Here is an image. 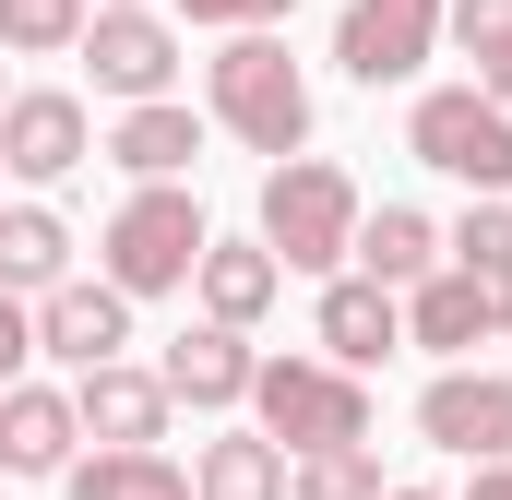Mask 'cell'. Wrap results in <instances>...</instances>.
I'll use <instances>...</instances> for the list:
<instances>
[{
	"label": "cell",
	"instance_id": "1",
	"mask_svg": "<svg viewBox=\"0 0 512 500\" xmlns=\"http://www.w3.org/2000/svg\"><path fill=\"white\" fill-rule=\"evenodd\" d=\"M358 179L334 167V155H274V179H262V250L286 262V274H334L346 250H358Z\"/></svg>",
	"mask_w": 512,
	"mask_h": 500
},
{
	"label": "cell",
	"instance_id": "2",
	"mask_svg": "<svg viewBox=\"0 0 512 500\" xmlns=\"http://www.w3.org/2000/svg\"><path fill=\"white\" fill-rule=\"evenodd\" d=\"M203 96H215V120L239 131L251 155H298V143H310V84H298V60H286L262 24H239V36L203 60Z\"/></svg>",
	"mask_w": 512,
	"mask_h": 500
},
{
	"label": "cell",
	"instance_id": "3",
	"mask_svg": "<svg viewBox=\"0 0 512 500\" xmlns=\"http://www.w3.org/2000/svg\"><path fill=\"white\" fill-rule=\"evenodd\" d=\"M251 417H262V441H286V453L370 441V381L346 370V358H262L251 370Z\"/></svg>",
	"mask_w": 512,
	"mask_h": 500
},
{
	"label": "cell",
	"instance_id": "4",
	"mask_svg": "<svg viewBox=\"0 0 512 500\" xmlns=\"http://www.w3.org/2000/svg\"><path fill=\"white\" fill-rule=\"evenodd\" d=\"M203 203L179 191V179H143L120 215H108V286L120 298H155V286H191V262H203Z\"/></svg>",
	"mask_w": 512,
	"mask_h": 500
},
{
	"label": "cell",
	"instance_id": "5",
	"mask_svg": "<svg viewBox=\"0 0 512 500\" xmlns=\"http://www.w3.org/2000/svg\"><path fill=\"white\" fill-rule=\"evenodd\" d=\"M405 155L441 167V179H465V191H512V108L489 84H441V96H417Z\"/></svg>",
	"mask_w": 512,
	"mask_h": 500
},
{
	"label": "cell",
	"instance_id": "6",
	"mask_svg": "<svg viewBox=\"0 0 512 500\" xmlns=\"http://www.w3.org/2000/svg\"><path fill=\"white\" fill-rule=\"evenodd\" d=\"M72 48H84V60H96V84H108V96H131V108H143V96H167V84H179V36H167V24H155V12H143V0H96V12H84V36H72Z\"/></svg>",
	"mask_w": 512,
	"mask_h": 500
},
{
	"label": "cell",
	"instance_id": "7",
	"mask_svg": "<svg viewBox=\"0 0 512 500\" xmlns=\"http://www.w3.org/2000/svg\"><path fill=\"white\" fill-rule=\"evenodd\" d=\"M429 48H441V0H346V24H334V60L358 84H405Z\"/></svg>",
	"mask_w": 512,
	"mask_h": 500
},
{
	"label": "cell",
	"instance_id": "8",
	"mask_svg": "<svg viewBox=\"0 0 512 500\" xmlns=\"http://www.w3.org/2000/svg\"><path fill=\"white\" fill-rule=\"evenodd\" d=\"M417 429H429L441 453H465V465H501L512 453V381L501 370H441L417 393Z\"/></svg>",
	"mask_w": 512,
	"mask_h": 500
},
{
	"label": "cell",
	"instance_id": "9",
	"mask_svg": "<svg viewBox=\"0 0 512 500\" xmlns=\"http://www.w3.org/2000/svg\"><path fill=\"white\" fill-rule=\"evenodd\" d=\"M84 155H96L84 96H60V84H36V96H0V167H12V179H72Z\"/></svg>",
	"mask_w": 512,
	"mask_h": 500
},
{
	"label": "cell",
	"instance_id": "10",
	"mask_svg": "<svg viewBox=\"0 0 512 500\" xmlns=\"http://www.w3.org/2000/svg\"><path fill=\"white\" fill-rule=\"evenodd\" d=\"M36 346H48L60 370L120 358V346H131V298H120V286H72V274H60V286L36 298Z\"/></svg>",
	"mask_w": 512,
	"mask_h": 500
},
{
	"label": "cell",
	"instance_id": "11",
	"mask_svg": "<svg viewBox=\"0 0 512 500\" xmlns=\"http://www.w3.org/2000/svg\"><path fill=\"white\" fill-rule=\"evenodd\" d=\"M489 334H501L489 286H477L465 262H429V274H417V298H405V346H429V358H465V346H489Z\"/></svg>",
	"mask_w": 512,
	"mask_h": 500
},
{
	"label": "cell",
	"instance_id": "12",
	"mask_svg": "<svg viewBox=\"0 0 512 500\" xmlns=\"http://www.w3.org/2000/svg\"><path fill=\"white\" fill-rule=\"evenodd\" d=\"M72 441H84L72 393H48V381H0V465H12V477H72Z\"/></svg>",
	"mask_w": 512,
	"mask_h": 500
},
{
	"label": "cell",
	"instance_id": "13",
	"mask_svg": "<svg viewBox=\"0 0 512 500\" xmlns=\"http://www.w3.org/2000/svg\"><path fill=\"white\" fill-rule=\"evenodd\" d=\"M167 381L131 370V358H96V370H72V417L96 429V441H167Z\"/></svg>",
	"mask_w": 512,
	"mask_h": 500
},
{
	"label": "cell",
	"instance_id": "14",
	"mask_svg": "<svg viewBox=\"0 0 512 500\" xmlns=\"http://www.w3.org/2000/svg\"><path fill=\"white\" fill-rule=\"evenodd\" d=\"M251 334H239V322H215V310H203V322H191V334H179V346H167V393H179V405H251Z\"/></svg>",
	"mask_w": 512,
	"mask_h": 500
},
{
	"label": "cell",
	"instance_id": "15",
	"mask_svg": "<svg viewBox=\"0 0 512 500\" xmlns=\"http://www.w3.org/2000/svg\"><path fill=\"white\" fill-rule=\"evenodd\" d=\"M310 334H322V358L370 370V358H393V346H405V310H393V286H382V274H334Z\"/></svg>",
	"mask_w": 512,
	"mask_h": 500
},
{
	"label": "cell",
	"instance_id": "16",
	"mask_svg": "<svg viewBox=\"0 0 512 500\" xmlns=\"http://www.w3.org/2000/svg\"><path fill=\"white\" fill-rule=\"evenodd\" d=\"M191 286H203V310H215V322H239V334H251L262 310H274V286H286V262H274L262 239H203Z\"/></svg>",
	"mask_w": 512,
	"mask_h": 500
},
{
	"label": "cell",
	"instance_id": "17",
	"mask_svg": "<svg viewBox=\"0 0 512 500\" xmlns=\"http://www.w3.org/2000/svg\"><path fill=\"white\" fill-rule=\"evenodd\" d=\"M191 500H286V441H262V429L203 441L191 453Z\"/></svg>",
	"mask_w": 512,
	"mask_h": 500
},
{
	"label": "cell",
	"instance_id": "18",
	"mask_svg": "<svg viewBox=\"0 0 512 500\" xmlns=\"http://www.w3.org/2000/svg\"><path fill=\"white\" fill-rule=\"evenodd\" d=\"M60 274H72V227L48 203H0V286L12 298H48Z\"/></svg>",
	"mask_w": 512,
	"mask_h": 500
},
{
	"label": "cell",
	"instance_id": "19",
	"mask_svg": "<svg viewBox=\"0 0 512 500\" xmlns=\"http://www.w3.org/2000/svg\"><path fill=\"white\" fill-rule=\"evenodd\" d=\"M108 155H120L131 179H179V167L203 155V120H191V108H167V96H143V108L108 131Z\"/></svg>",
	"mask_w": 512,
	"mask_h": 500
},
{
	"label": "cell",
	"instance_id": "20",
	"mask_svg": "<svg viewBox=\"0 0 512 500\" xmlns=\"http://www.w3.org/2000/svg\"><path fill=\"white\" fill-rule=\"evenodd\" d=\"M358 274H382V286H417L429 262H441V227L417 215V203H382V215H358V250H346Z\"/></svg>",
	"mask_w": 512,
	"mask_h": 500
},
{
	"label": "cell",
	"instance_id": "21",
	"mask_svg": "<svg viewBox=\"0 0 512 500\" xmlns=\"http://www.w3.org/2000/svg\"><path fill=\"white\" fill-rule=\"evenodd\" d=\"M72 500H191V477L155 441H108L96 465H72Z\"/></svg>",
	"mask_w": 512,
	"mask_h": 500
},
{
	"label": "cell",
	"instance_id": "22",
	"mask_svg": "<svg viewBox=\"0 0 512 500\" xmlns=\"http://www.w3.org/2000/svg\"><path fill=\"white\" fill-rule=\"evenodd\" d=\"M441 250H453V262L489 286V310L512 322V191H477V203H465V227H453Z\"/></svg>",
	"mask_w": 512,
	"mask_h": 500
},
{
	"label": "cell",
	"instance_id": "23",
	"mask_svg": "<svg viewBox=\"0 0 512 500\" xmlns=\"http://www.w3.org/2000/svg\"><path fill=\"white\" fill-rule=\"evenodd\" d=\"M286 500H382V453H370V441L286 453Z\"/></svg>",
	"mask_w": 512,
	"mask_h": 500
},
{
	"label": "cell",
	"instance_id": "24",
	"mask_svg": "<svg viewBox=\"0 0 512 500\" xmlns=\"http://www.w3.org/2000/svg\"><path fill=\"white\" fill-rule=\"evenodd\" d=\"M72 36H84V0H0V48L48 60V48H72Z\"/></svg>",
	"mask_w": 512,
	"mask_h": 500
},
{
	"label": "cell",
	"instance_id": "25",
	"mask_svg": "<svg viewBox=\"0 0 512 500\" xmlns=\"http://www.w3.org/2000/svg\"><path fill=\"white\" fill-rule=\"evenodd\" d=\"M441 36H453L465 60H489V48L512 36V0H441Z\"/></svg>",
	"mask_w": 512,
	"mask_h": 500
},
{
	"label": "cell",
	"instance_id": "26",
	"mask_svg": "<svg viewBox=\"0 0 512 500\" xmlns=\"http://www.w3.org/2000/svg\"><path fill=\"white\" fill-rule=\"evenodd\" d=\"M24 358H36V322H24L12 286H0V381H24Z\"/></svg>",
	"mask_w": 512,
	"mask_h": 500
},
{
	"label": "cell",
	"instance_id": "27",
	"mask_svg": "<svg viewBox=\"0 0 512 500\" xmlns=\"http://www.w3.org/2000/svg\"><path fill=\"white\" fill-rule=\"evenodd\" d=\"M179 12H191V24H274L286 0H179Z\"/></svg>",
	"mask_w": 512,
	"mask_h": 500
},
{
	"label": "cell",
	"instance_id": "28",
	"mask_svg": "<svg viewBox=\"0 0 512 500\" xmlns=\"http://www.w3.org/2000/svg\"><path fill=\"white\" fill-rule=\"evenodd\" d=\"M477 84H489V96H501V108H512V36H501V48H489V60H477Z\"/></svg>",
	"mask_w": 512,
	"mask_h": 500
},
{
	"label": "cell",
	"instance_id": "29",
	"mask_svg": "<svg viewBox=\"0 0 512 500\" xmlns=\"http://www.w3.org/2000/svg\"><path fill=\"white\" fill-rule=\"evenodd\" d=\"M477 500H512V453H501V465H477Z\"/></svg>",
	"mask_w": 512,
	"mask_h": 500
},
{
	"label": "cell",
	"instance_id": "30",
	"mask_svg": "<svg viewBox=\"0 0 512 500\" xmlns=\"http://www.w3.org/2000/svg\"><path fill=\"white\" fill-rule=\"evenodd\" d=\"M382 500H441V489H382Z\"/></svg>",
	"mask_w": 512,
	"mask_h": 500
},
{
	"label": "cell",
	"instance_id": "31",
	"mask_svg": "<svg viewBox=\"0 0 512 500\" xmlns=\"http://www.w3.org/2000/svg\"><path fill=\"white\" fill-rule=\"evenodd\" d=\"M0 179H12V167H0Z\"/></svg>",
	"mask_w": 512,
	"mask_h": 500
}]
</instances>
